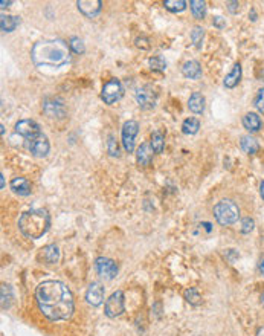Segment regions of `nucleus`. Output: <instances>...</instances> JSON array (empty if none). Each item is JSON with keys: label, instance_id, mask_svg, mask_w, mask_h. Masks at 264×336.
<instances>
[{"label": "nucleus", "instance_id": "obj_4", "mask_svg": "<svg viewBox=\"0 0 264 336\" xmlns=\"http://www.w3.org/2000/svg\"><path fill=\"white\" fill-rule=\"evenodd\" d=\"M214 216L217 219V222L220 225H232L235 223L240 217V210L237 207L235 202L225 199L220 200L215 207H214Z\"/></svg>", "mask_w": 264, "mask_h": 336}, {"label": "nucleus", "instance_id": "obj_34", "mask_svg": "<svg viewBox=\"0 0 264 336\" xmlns=\"http://www.w3.org/2000/svg\"><path fill=\"white\" fill-rule=\"evenodd\" d=\"M109 153L110 156H119V147L113 136H109Z\"/></svg>", "mask_w": 264, "mask_h": 336}, {"label": "nucleus", "instance_id": "obj_16", "mask_svg": "<svg viewBox=\"0 0 264 336\" xmlns=\"http://www.w3.org/2000/svg\"><path fill=\"white\" fill-rule=\"evenodd\" d=\"M43 112L51 118H63L65 116V106L58 100H46L43 103Z\"/></svg>", "mask_w": 264, "mask_h": 336}, {"label": "nucleus", "instance_id": "obj_30", "mask_svg": "<svg viewBox=\"0 0 264 336\" xmlns=\"http://www.w3.org/2000/svg\"><path fill=\"white\" fill-rule=\"evenodd\" d=\"M185 300H187L190 304L197 306L201 298H200V293L197 292V289L191 287V289H187V290H185Z\"/></svg>", "mask_w": 264, "mask_h": 336}, {"label": "nucleus", "instance_id": "obj_40", "mask_svg": "<svg viewBox=\"0 0 264 336\" xmlns=\"http://www.w3.org/2000/svg\"><path fill=\"white\" fill-rule=\"evenodd\" d=\"M249 17H251V20H254V22L257 20V14H255V11H254V9L251 11V14H249Z\"/></svg>", "mask_w": 264, "mask_h": 336}, {"label": "nucleus", "instance_id": "obj_33", "mask_svg": "<svg viewBox=\"0 0 264 336\" xmlns=\"http://www.w3.org/2000/svg\"><path fill=\"white\" fill-rule=\"evenodd\" d=\"M255 107L258 109V112L264 115V89H260L257 92V97H255Z\"/></svg>", "mask_w": 264, "mask_h": 336}, {"label": "nucleus", "instance_id": "obj_9", "mask_svg": "<svg viewBox=\"0 0 264 336\" xmlns=\"http://www.w3.org/2000/svg\"><path fill=\"white\" fill-rule=\"evenodd\" d=\"M95 268H96V272L103 277V278H107V280H113L118 274V265L107 258V257H99L96 258L95 262Z\"/></svg>", "mask_w": 264, "mask_h": 336}, {"label": "nucleus", "instance_id": "obj_23", "mask_svg": "<svg viewBox=\"0 0 264 336\" xmlns=\"http://www.w3.org/2000/svg\"><path fill=\"white\" fill-rule=\"evenodd\" d=\"M240 145H241V150H243L245 153H248V155H255V153L260 150L258 142H257L252 136H243Z\"/></svg>", "mask_w": 264, "mask_h": 336}, {"label": "nucleus", "instance_id": "obj_42", "mask_svg": "<svg viewBox=\"0 0 264 336\" xmlns=\"http://www.w3.org/2000/svg\"><path fill=\"white\" fill-rule=\"evenodd\" d=\"M257 336H264V327L258 329V332H257Z\"/></svg>", "mask_w": 264, "mask_h": 336}, {"label": "nucleus", "instance_id": "obj_31", "mask_svg": "<svg viewBox=\"0 0 264 336\" xmlns=\"http://www.w3.org/2000/svg\"><path fill=\"white\" fill-rule=\"evenodd\" d=\"M148 63H150V67L153 70H157V72H164L167 67V63L162 57H153V58H150Z\"/></svg>", "mask_w": 264, "mask_h": 336}, {"label": "nucleus", "instance_id": "obj_25", "mask_svg": "<svg viewBox=\"0 0 264 336\" xmlns=\"http://www.w3.org/2000/svg\"><path fill=\"white\" fill-rule=\"evenodd\" d=\"M151 147L154 150V153H162L164 152V145H165V138L160 132H154L151 135Z\"/></svg>", "mask_w": 264, "mask_h": 336}, {"label": "nucleus", "instance_id": "obj_14", "mask_svg": "<svg viewBox=\"0 0 264 336\" xmlns=\"http://www.w3.org/2000/svg\"><path fill=\"white\" fill-rule=\"evenodd\" d=\"M153 155H154V150H153V147H151L150 142H144V144H140V147H139L137 152H136L137 164L142 165V167L150 165L151 161H153Z\"/></svg>", "mask_w": 264, "mask_h": 336}, {"label": "nucleus", "instance_id": "obj_8", "mask_svg": "<svg viewBox=\"0 0 264 336\" xmlns=\"http://www.w3.org/2000/svg\"><path fill=\"white\" fill-rule=\"evenodd\" d=\"M136 97V101L139 104V107L145 109V110H150L156 106V101H157V94L154 92V89L151 86H142L136 90L134 94Z\"/></svg>", "mask_w": 264, "mask_h": 336}, {"label": "nucleus", "instance_id": "obj_38", "mask_svg": "<svg viewBox=\"0 0 264 336\" xmlns=\"http://www.w3.org/2000/svg\"><path fill=\"white\" fill-rule=\"evenodd\" d=\"M136 46H137V48H142V49H148V48H150L147 39H136Z\"/></svg>", "mask_w": 264, "mask_h": 336}, {"label": "nucleus", "instance_id": "obj_19", "mask_svg": "<svg viewBox=\"0 0 264 336\" xmlns=\"http://www.w3.org/2000/svg\"><path fill=\"white\" fill-rule=\"evenodd\" d=\"M243 125L245 128H248L249 132H258L261 128V118L254 112L246 113L243 116Z\"/></svg>", "mask_w": 264, "mask_h": 336}, {"label": "nucleus", "instance_id": "obj_45", "mask_svg": "<svg viewBox=\"0 0 264 336\" xmlns=\"http://www.w3.org/2000/svg\"><path fill=\"white\" fill-rule=\"evenodd\" d=\"M261 304H263V307H264V292H263V295H261Z\"/></svg>", "mask_w": 264, "mask_h": 336}, {"label": "nucleus", "instance_id": "obj_37", "mask_svg": "<svg viewBox=\"0 0 264 336\" xmlns=\"http://www.w3.org/2000/svg\"><path fill=\"white\" fill-rule=\"evenodd\" d=\"M228 9H229L232 14H237L238 9H240V3H238V2H228Z\"/></svg>", "mask_w": 264, "mask_h": 336}, {"label": "nucleus", "instance_id": "obj_13", "mask_svg": "<svg viewBox=\"0 0 264 336\" xmlns=\"http://www.w3.org/2000/svg\"><path fill=\"white\" fill-rule=\"evenodd\" d=\"M86 300L90 306L98 307L104 300V287L99 283H92L86 292Z\"/></svg>", "mask_w": 264, "mask_h": 336}, {"label": "nucleus", "instance_id": "obj_26", "mask_svg": "<svg viewBox=\"0 0 264 336\" xmlns=\"http://www.w3.org/2000/svg\"><path fill=\"white\" fill-rule=\"evenodd\" d=\"M190 6H191L193 15L196 18H203L205 17V14H206V3L203 0H191Z\"/></svg>", "mask_w": 264, "mask_h": 336}, {"label": "nucleus", "instance_id": "obj_29", "mask_svg": "<svg viewBox=\"0 0 264 336\" xmlns=\"http://www.w3.org/2000/svg\"><path fill=\"white\" fill-rule=\"evenodd\" d=\"M203 39H205L203 28H200V26H194V28H193V31H191V40H193V43H194V46H196V48H201Z\"/></svg>", "mask_w": 264, "mask_h": 336}, {"label": "nucleus", "instance_id": "obj_7", "mask_svg": "<svg viewBox=\"0 0 264 336\" xmlns=\"http://www.w3.org/2000/svg\"><path fill=\"white\" fill-rule=\"evenodd\" d=\"M126 306H124V293L123 290H116L113 292L109 300L106 301V315L109 318H116L119 315H123Z\"/></svg>", "mask_w": 264, "mask_h": 336}, {"label": "nucleus", "instance_id": "obj_1", "mask_svg": "<svg viewBox=\"0 0 264 336\" xmlns=\"http://www.w3.org/2000/svg\"><path fill=\"white\" fill-rule=\"evenodd\" d=\"M40 312L51 321L69 320L73 313V296L65 283L57 280L43 281L35 290Z\"/></svg>", "mask_w": 264, "mask_h": 336}, {"label": "nucleus", "instance_id": "obj_32", "mask_svg": "<svg viewBox=\"0 0 264 336\" xmlns=\"http://www.w3.org/2000/svg\"><path fill=\"white\" fill-rule=\"evenodd\" d=\"M69 46H70V49H72L75 54H83V52H84V43H83V40L78 39V37H72Z\"/></svg>", "mask_w": 264, "mask_h": 336}, {"label": "nucleus", "instance_id": "obj_35", "mask_svg": "<svg viewBox=\"0 0 264 336\" xmlns=\"http://www.w3.org/2000/svg\"><path fill=\"white\" fill-rule=\"evenodd\" d=\"M252 229H254V220L251 217L243 219V222H241V232L243 234H249Z\"/></svg>", "mask_w": 264, "mask_h": 336}, {"label": "nucleus", "instance_id": "obj_18", "mask_svg": "<svg viewBox=\"0 0 264 336\" xmlns=\"http://www.w3.org/2000/svg\"><path fill=\"white\" fill-rule=\"evenodd\" d=\"M182 73L190 80H197L201 75V67L196 60H190L182 66Z\"/></svg>", "mask_w": 264, "mask_h": 336}, {"label": "nucleus", "instance_id": "obj_12", "mask_svg": "<svg viewBox=\"0 0 264 336\" xmlns=\"http://www.w3.org/2000/svg\"><path fill=\"white\" fill-rule=\"evenodd\" d=\"M76 6L78 9L89 18L95 17L99 14L101 11V6H103V2L101 0H78L76 2Z\"/></svg>", "mask_w": 264, "mask_h": 336}, {"label": "nucleus", "instance_id": "obj_21", "mask_svg": "<svg viewBox=\"0 0 264 336\" xmlns=\"http://www.w3.org/2000/svg\"><path fill=\"white\" fill-rule=\"evenodd\" d=\"M188 107L193 113H203V110H205V97L201 94H198V92H194L190 97Z\"/></svg>", "mask_w": 264, "mask_h": 336}, {"label": "nucleus", "instance_id": "obj_27", "mask_svg": "<svg viewBox=\"0 0 264 336\" xmlns=\"http://www.w3.org/2000/svg\"><path fill=\"white\" fill-rule=\"evenodd\" d=\"M164 5L171 12H182L187 8V2H184V0H167Z\"/></svg>", "mask_w": 264, "mask_h": 336}, {"label": "nucleus", "instance_id": "obj_36", "mask_svg": "<svg viewBox=\"0 0 264 336\" xmlns=\"http://www.w3.org/2000/svg\"><path fill=\"white\" fill-rule=\"evenodd\" d=\"M214 26H215V28H218V29H223V28L226 26V22H225V18H223V17H220V15L214 17Z\"/></svg>", "mask_w": 264, "mask_h": 336}, {"label": "nucleus", "instance_id": "obj_44", "mask_svg": "<svg viewBox=\"0 0 264 336\" xmlns=\"http://www.w3.org/2000/svg\"><path fill=\"white\" fill-rule=\"evenodd\" d=\"M0 177H2V179H0V180H2V188H5V179H3V174H2Z\"/></svg>", "mask_w": 264, "mask_h": 336}, {"label": "nucleus", "instance_id": "obj_15", "mask_svg": "<svg viewBox=\"0 0 264 336\" xmlns=\"http://www.w3.org/2000/svg\"><path fill=\"white\" fill-rule=\"evenodd\" d=\"M40 260L46 265H57L60 260V249L57 245H48L40 252Z\"/></svg>", "mask_w": 264, "mask_h": 336}, {"label": "nucleus", "instance_id": "obj_17", "mask_svg": "<svg viewBox=\"0 0 264 336\" xmlns=\"http://www.w3.org/2000/svg\"><path fill=\"white\" fill-rule=\"evenodd\" d=\"M11 190L18 196H29L31 194V183L25 177H14L11 180Z\"/></svg>", "mask_w": 264, "mask_h": 336}, {"label": "nucleus", "instance_id": "obj_41", "mask_svg": "<svg viewBox=\"0 0 264 336\" xmlns=\"http://www.w3.org/2000/svg\"><path fill=\"white\" fill-rule=\"evenodd\" d=\"M260 194H261V197H263L264 200V180L261 182V185H260Z\"/></svg>", "mask_w": 264, "mask_h": 336}, {"label": "nucleus", "instance_id": "obj_5", "mask_svg": "<svg viewBox=\"0 0 264 336\" xmlns=\"http://www.w3.org/2000/svg\"><path fill=\"white\" fill-rule=\"evenodd\" d=\"M124 95V87L121 84L119 80L113 78L110 81H107L103 87V92H101V98L104 100L106 104H115L116 101H119Z\"/></svg>", "mask_w": 264, "mask_h": 336}, {"label": "nucleus", "instance_id": "obj_6", "mask_svg": "<svg viewBox=\"0 0 264 336\" xmlns=\"http://www.w3.org/2000/svg\"><path fill=\"white\" fill-rule=\"evenodd\" d=\"M15 132H17L20 136L26 138L29 142L42 136L40 125H38L35 121H32V119H22V121H18V122L15 124Z\"/></svg>", "mask_w": 264, "mask_h": 336}, {"label": "nucleus", "instance_id": "obj_10", "mask_svg": "<svg viewBox=\"0 0 264 336\" xmlns=\"http://www.w3.org/2000/svg\"><path fill=\"white\" fill-rule=\"evenodd\" d=\"M137 132H139V124L136 121H127L123 125V145L129 153L134 150V138Z\"/></svg>", "mask_w": 264, "mask_h": 336}, {"label": "nucleus", "instance_id": "obj_24", "mask_svg": "<svg viewBox=\"0 0 264 336\" xmlns=\"http://www.w3.org/2000/svg\"><path fill=\"white\" fill-rule=\"evenodd\" d=\"M198 128H200V122H198V119H196V118H188L182 124V132L185 135H196L198 132Z\"/></svg>", "mask_w": 264, "mask_h": 336}, {"label": "nucleus", "instance_id": "obj_3", "mask_svg": "<svg viewBox=\"0 0 264 336\" xmlns=\"http://www.w3.org/2000/svg\"><path fill=\"white\" fill-rule=\"evenodd\" d=\"M18 228L29 238H40L49 229V216L43 210H32L22 214Z\"/></svg>", "mask_w": 264, "mask_h": 336}, {"label": "nucleus", "instance_id": "obj_20", "mask_svg": "<svg viewBox=\"0 0 264 336\" xmlns=\"http://www.w3.org/2000/svg\"><path fill=\"white\" fill-rule=\"evenodd\" d=\"M240 78H241V66H240V63H237V64L232 67V70L226 75V78H225V87L234 89V87L240 83Z\"/></svg>", "mask_w": 264, "mask_h": 336}, {"label": "nucleus", "instance_id": "obj_22", "mask_svg": "<svg viewBox=\"0 0 264 336\" xmlns=\"http://www.w3.org/2000/svg\"><path fill=\"white\" fill-rule=\"evenodd\" d=\"M20 23V18L18 17H14V15H2L0 17V28L3 32H12Z\"/></svg>", "mask_w": 264, "mask_h": 336}, {"label": "nucleus", "instance_id": "obj_2", "mask_svg": "<svg viewBox=\"0 0 264 336\" xmlns=\"http://www.w3.org/2000/svg\"><path fill=\"white\" fill-rule=\"evenodd\" d=\"M31 58L35 66L43 67H60L69 63L70 60V46H67L66 42L57 39V40H42L34 45L31 51Z\"/></svg>", "mask_w": 264, "mask_h": 336}, {"label": "nucleus", "instance_id": "obj_28", "mask_svg": "<svg viewBox=\"0 0 264 336\" xmlns=\"http://www.w3.org/2000/svg\"><path fill=\"white\" fill-rule=\"evenodd\" d=\"M11 301H12V290H11V286L3 284V286H2V309H8V307L11 306Z\"/></svg>", "mask_w": 264, "mask_h": 336}, {"label": "nucleus", "instance_id": "obj_39", "mask_svg": "<svg viewBox=\"0 0 264 336\" xmlns=\"http://www.w3.org/2000/svg\"><path fill=\"white\" fill-rule=\"evenodd\" d=\"M11 3H12V2H9V0H8V2H5V0H3V2L0 3V8H2V9H5V8H8Z\"/></svg>", "mask_w": 264, "mask_h": 336}, {"label": "nucleus", "instance_id": "obj_11", "mask_svg": "<svg viewBox=\"0 0 264 336\" xmlns=\"http://www.w3.org/2000/svg\"><path fill=\"white\" fill-rule=\"evenodd\" d=\"M28 148H29V152H31L35 158H45V156L49 153L51 145H49L48 138H46L45 135H42L40 138L31 141L29 145H28Z\"/></svg>", "mask_w": 264, "mask_h": 336}, {"label": "nucleus", "instance_id": "obj_43", "mask_svg": "<svg viewBox=\"0 0 264 336\" xmlns=\"http://www.w3.org/2000/svg\"><path fill=\"white\" fill-rule=\"evenodd\" d=\"M260 271H261V274L264 275V260L261 262V265H260Z\"/></svg>", "mask_w": 264, "mask_h": 336}]
</instances>
